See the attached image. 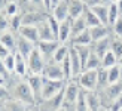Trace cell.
Here are the masks:
<instances>
[{
    "label": "cell",
    "mask_w": 122,
    "mask_h": 111,
    "mask_svg": "<svg viewBox=\"0 0 122 111\" xmlns=\"http://www.w3.org/2000/svg\"><path fill=\"white\" fill-rule=\"evenodd\" d=\"M10 90V96L15 98V99L24 102L25 105L30 107V110H36L37 105V99L33 93L30 84L27 83L25 77H20L16 74H12L10 79L8 80V84H6Z\"/></svg>",
    "instance_id": "1"
},
{
    "label": "cell",
    "mask_w": 122,
    "mask_h": 111,
    "mask_svg": "<svg viewBox=\"0 0 122 111\" xmlns=\"http://www.w3.org/2000/svg\"><path fill=\"white\" fill-rule=\"evenodd\" d=\"M63 101H64V89L51 98L40 99L37 102V105H36V110H39V111H60Z\"/></svg>",
    "instance_id": "2"
},
{
    "label": "cell",
    "mask_w": 122,
    "mask_h": 111,
    "mask_svg": "<svg viewBox=\"0 0 122 111\" xmlns=\"http://www.w3.org/2000/svg\"><path fill=\"white\" fill-rule=\"evenodd\" d=\"M46 65V59L45 56L40 53V51L37 47L34 49V51L28 55L27 58V67H28V74L33 73V74H42V71H43Z\"/></svg>",
    "instance_id": "3"
},
{
    "label": "cell",
    "mask_w": 122,
    "mask_h": 111,
    "mask_svg": "<svg viewBox=\"0 0 122 111\" xmlns=\"http://www.w3.org/2000/svg\"><path fill=\"white\" fill-rule=\"evenodd\" d=\"M49 16V10L45 9H33L22 12V24L24 25H36L37 27L40 22H43Z\"/></svg>",
    "instance_id": "4"
},
{
    "label": "cell",
    "mask_w": 122,
    "mask_h": 111,
    "mask_svg": "<svg viewBox=\"0 0 122 111\" xmlns=\"http://www.w3.org/2000/svg\"><path fill=\"white\" fill-rule=\"evenodd\" d=\"M67 83V80H52V79H45L43 77V89H42V99L51 98L54 95H57L58 92L64 89V86Z\"/></svg>",
    "instance_id": "5"
},
{
    "label": "cell",
    "mask_w": 122,
    "mask_h": 111,
    "mask_svg": "<svg viewBox=\"0 0 122 111\" xmlns=\"http://www.w3.org/2000/svg\"><path fill=\"white\" fill-rule=\"evenodd\" d=\"M42 76H43L45 79H52V80H64L66 79L61 64L60 62H55L54 59L46 61V65H45L43 71H42Z\"/></svg>",
    "instance_id": "6"
},
{
    "label": "cell",
    "mask_w": 122,
    "mask_h": 111,
    "mask_svg": "<svg viewBox=\"0 0 122 111\" xmlns=\"http://www.w3.org/2000/svg\"><path fill=\"white\" fill-rule=\"evenodd\" d=\"M76 80L82 89H97V70H82L81 74L76 77Z\"/></svg>",
    "instance_id": "7"
},
{
    "label": "cell",
    "mask_w": 122,
    "mask_h": 111,
    "mask_svg": "<svg viewBox=\"0 0 122 111\" xmlns=\"http://www.w3.org/2000/svg\"><path fill=\"white\" fill-rule=\"evenodd\" d=\"M60 45H61V42L57 39L55 40H39L36 43V47L40 51V53L45 56L46 61H49V59H52V55Z\"/></svg>",
    "instance_id": "8"
},
{
    "label": "cell",
    "mask_w": 122,
    "mask_h": 111,
    "mask_svg": "<svg viewBox=\"0 0 122 111\" xmlns=\"http://www.w3.org/2000/svg\"><path fill=\"white\" fill-rule=\"evenodd\" d=\"M25 80L27 83L30 84V88H31L33 93L36 96V99H37V102L42 99V89H43V76L42 74H33L30 73L25 76Z\"/></svg>",
    "instance_id": "9"
},
{
    "label": "cell",
    "mask_w": 122,
    "mask_h": 111,
    "mask_svg": "<svg viewBox=\"0 0 122 111\" xmlns=\"http://www.w3.org/2000/svg\"><path fill=\"white\" fill-rule=\"evenodd\" d=\"M34 49H36V43H34V42L28 40V39H25V37H22L21 34L16 33V51H15V52L21 53L22 56L27 59L28 55L31 53Z\"/></svg>",
    "instance_id": "10"
},
{
    "label": "cell",
    "mask_w": 122,
    "mask_h": 111,
    "mask_svg": "<svg viewBox=\"0 0 122 111\" xmlns=\"http://www.w3.org/2000/svg\"><path fill=\"white\" fill-rule=\"evenodd\" d=\"M49 12L57 18L60 22L69 19V0H60L57 5L52 6Z\"/></svg>",
    "instance_id": "11"
},
{
    "label": "cell",
    "mask_w": 122,
    "mask_h": 111,
    "mask_svg": "<svg viewBox=\"0 0 122 111\" xmlns=\"http://www.w3.org/2000/svg\"><path fill=\"white\" fill-rule=\"evenodd\" d=\"M69 58H70V64H71V74H73V79H76L81 71L83 70V65H82V61H81V56L76 51V47L70 45V52H69Z\"/></svg>",
    "instance_id": "12"
},
{
    "label": "cell",
    "mask_w": 122,
    "mask_h": 111,
    "mask_svg": "<svg viewBox=\"0 0 122 111\" xmlns=\"http://www.w3.org/2000/svg\"><path fill=\"white\" fill-rule=\"evenodd\" d=\"M30 110L28 105H25L24 102L15 99V98H8L6 101L0 102V111H27Z\"/></svg>",
    "instance_id": "13"
},
{
    "label": "cell",
    "mask_w": 122,
    "mask_h": 111,
    "mask_svg": "<svg viewBox=\"0 0 122 111\" xmlns=\"http://www.w3.org/2000/svg\"><path fill=\"white\" fill-rule=\"evenodd\" d=\"M110 43H112V34L104 37V39H100V40H97V42H92V43H91V49H92V52H95L101 58L107 51H110Z\"/></svg>",
    "instance_id": "14"
},
{
    "label": "cell",
    "mask_w": 122,
    "mask_h": 111,
    "mask_svg": "<svg viewBox=\"0 0 122 111\" xmlns=\"http://www.w3.org/2000/svg\"><path fill=\"white\" fill-rule=\"evenodd\" d=\"M85 92H86L88 110L89 111H100V110H103L98 90H97V89H92V90H86V89H85Z\"/></svg>",
    "instance_id": "15"
},
{
    "label": "cell",
    "mask_w": 122,
    "mask_h": 111,
    "mask_svg": "<svg viewBox=\"0 0 122 111\" xmlns=\"http://www.w3.org/2000/svg\"><path fill=\"white\" fill-rule=\"evenodd\" d=\"M89 33L92 37V42H97L100 39H104V37L112 34V28L110 25H106V24H98V25L89 27Z\"/></svg>",
    "instance_id": "16"
},
{
    "label": "cell",
    "mask_w": 122,
    "mask_h": 111,
    "mask_svg": "<svg viewBox=\"0 0 122 111\" xmlns=\"http://www.w3.org/2000/svg\"><path fill=\"white\" fill-rule=\"evenodd\" d=\"M57 39L61 43H70V39H71V19L70 18L60 24V30H58Z\"/></svg>",
    "instance_id": "17"
},
{
    "label": "cell",
    "mask_w": 122,
    "mask_h": 111,
    "mask_svg": "<svg viewBox=\"0 0 122 111\" xmlns=\"http://www.w3.org/2000/svg\"><path fill=\"white\" fill-rule=\"evenodd\" d=\"M0 42L9 49L10 52L16 51V33L12 30H6V31L0 33Z\"/></svg>",
    "instance_id": "18"
},
{
    "label": "cell",
    "mask_w": 122,
    "mask_h": 111,
    "mask_svg": "<svg viewBox=\"0 0 122 111\" xmlns=\"http://www.w3.org/2000/svg\"><path fill=\"white\" fill-rule=\"evenodd\" d=\"M86 3L83 0H69V18L75 19V18L81 16L85 10Z\"/></svg>",
    "instance_id": "19"
},
{
    "label": "cell",
    "mask_w": 122,
    "mask_h": 111,
    "mask_svg": "<svg viewBox=\"0 0 122 111\" xmlns=\"http://www.w3.org/2000/svg\"><path fill=\"white\" fill-rule=\"evenodd\" d=\"M14 74H16V76H20V77H25L28 74L27 59L18 52H15V70H14Z\"/></svg>",
    "instance_id": "20"
},
{
    "label": "cell",
    "mask_w": 122,
    "mask_h": 111,
    "mask_svg": "<svg viewBox=\"0 0 122 111\" xmlns=\"http://www.w3.org/2000/svg\"><path fill=\"white\" fill-rule=\"evenodd\" d=\"M18 34H21L22 37H25V39L31 40L34 43L39 42V31H37V27L36 25H22L20 27V30H18Z\"/></svg>",
    "instance_id": "21"
},
{
    "label": "cell",
    "mask_w": 122,
    "mask_h": 111,
    "mask_svg": "<svg viewBox=\"0 0 122 111\" xmlns=\"http://www.w3.org/2000/svg\"><path fill=\"white\" fill-rule=\"evenodd\" d=\"M37 31H39V40H55L57 39L54 31H52V28H51V25H49V22H48V19L39 24Z\"/></svg>",
    "instance_id": "22"
},
{
    "label": "cell",
    "mask_w": 122,
    "mask_h": 111,
    "mask_svg": "<svg viewBox=\"0 0 122 111\" xmlns=\"http://www.w3.org/2000/svg\"><path fill=\"white\" fill-rule=\"evenodd\" d=\"M94 10V14L97 15V18L100 19L101 24H106V25H109V5H97V6H92L91 8Z\"/></svg>",
    "instance_id": "23"
},
{
    "label": "cell",
    "mask_w": 122,
    "mask_h": 111,
    "mask_svg": "<svg viewBox=\"0 0 122 111\" xmlns=\"http://www.w3.org/2000/svg\"><path fill=\"white\" fill-rule=\"evenodd\" d=\"M91 43H92V37H91L89 28L83 30L82 33H79L70 40V45H91Z\"/></svg>",
    "instance_id": "24"
},
{
    "label": "cell",
    "mask_w": 122,
    "mask_h": 111,
    "mask_svg": "<svg viewBox=\"0 0 122 111\" xmlns=\"http://www.w3.org/2000/svg\"><path fill=\"white\" fill-rule=\"evenodd\" d=\"M86 28H88V25H86V22H85V19H83L82 15L77 16V18H75V19H71V39L75 36H77L79 33H82L83 30H86Z\"/></svg>",
    "instance_id": "25"
},
{
    "label": "cell",
    "mask_w": 122,
    "mask_h": 111,
    "mask_svg": "<svg viewBox=\"0 0 122 111\" xmlns=\"http://www.w3.org/2000/svg\"><path fill=\"white\" fill-rule=\"evenodd\" d=\"M69 52H70V43H61V45L57 47V51L54 52V55H52V59L55 61V62H63V59L69 55Z\"/></svg>",
    "instance_id": "26"
},
{
    "label": "cell",
    "mask_w": 122,
    "mask_h": 111,
    "mask_svg": "<svg viewBox=\"0 0 122 111\" xmlns=\"http://www.w3.org/2000/svg\"><path fill=\"white\" fill-rule=\"evenodd\" d=\"M82 16H83L85 22H86L88 28H89V27H94V25H98V24H101V22H100V19L97 18V15L94 14V10L91 9L89 6H85V10H83Z\"/></svg>",
    "instance_id": "27"
},
{
    "label": "cell",
    "mask_w": 122,
    "mask_h": 111,
    "mask_svg": "<svg viewBox=\"0 0 122 111\" xmlns=\"http://www.w3.org/2000/svg\"><path fill=\"white\" fill-rule=\"evenodd\" d=\"M100 67H101V58L95 52H91L89 58L86 59V64L83 67V70H98Z\"/></svg>",
    "instance_id": "28"
},
{
    "label": "cell",
    "mask_w": 122,
    "mask_h": 111,
    "mask_svg": "<svg viewBox=\"0 0 122 111\" xmlns=\"http://www.w3.org/2000/svg\"><path fill=\"white\" fill-rule=\"evenodd\" d=\"M118 62H119V58H118L112 51H107V52L101 56V67H104V68H110L112 65L118 64Z\"/></svg>",
    "instance_id": "29"
},
{
    "label": "cell",
    "mask_w": 122,
    "mask_h": 111,
    "mask_svg": "<svg viewBox=\"0 0 122 111\" xmlns=\"http://www.w3.org/2000/svg\"><path fill=\"white\" fill-rule=\"evenodd\" d=\"M109 84V76H107V68L100 67L97 70V89H103Z\"/></svg>",
    "instance_id": "30"
},
{
    "label": "cell",
    "mask_w": 122,
    "mask_h": 111,
    "mask_svg": "<svg viewBox=\"0 0 122 111\" xmlns=\"http://www.w3.org/2000/svg\"><path fill=\"white\" fill-rule=\"evenodd\" d=\"M119 16H122V14H121V10H119V8H118V3L113 0V2L109 5V25L112 27L113 24L118 21Z\"/></svg>",
    "instance_id": "31"
},
{
    "label": "cell",
    "mask_w": 122,
    "mask_h": 111,
    "mask_svg": "<svg viewBox=\"0 0 122 111\" xmlns=\"http://www.w3.org/2000/svg\"><path fill=\"white\" fill-rule=\"evenodd\" d=\"M110 51L119 58V61L122 59V37H119V36H113V34H112Z\"/></svg>",
    "instance_id": "32"
},
{
    "label": "cell",
    "mask_w": 122,
    "mask_h": 111,
    "mask_svg": "<svg viewBox=\"0 0 122 111\" xmlns=\"http://www.w3.org/2000/svg\"><path fill=\"white\" fill-rule=\"evenodd\" d=\"M76 111H89L88 110V102H86V92L82 89L79 92V95L76 98Z\"/></svg>",
    "instance_id": "33"
},
{
    "label": "cell",
    "mask_w": 122,
    "mask_h": 111,
    "mask_svg": "<svg viewBox=\"0 0 122 111\" xmlns=\"http://www.w3.org/2000/svg\"><path fill=\"white\" fill-rule=\"evenodd\" d=\"M107 76H109V83H116L121 82V70H119V62L107 68Z\"/></svg>",
    "instance_id": "34"
},
{
    "label": "cell",
    "mask_w": 122,
    "mask_h": 111,
    "mask_svg": "<svg viewBox=\"0 0 122 111\" xmlns=\"http://www.w3.org/2000/svg\"><path fill=\"white\" fill-rule=\"evenodd\" d=\"M22 9H21V3L20 2H6L5 6V14L8 16H14L16 14H20Z\"/></svg>",
    "instance_id": "35"
},
{
    "label": "cell",
    "mask_w": 122,
    "mask_h": 111,
    "mask_svg": "<svg viewBox=\"0 0 122 111\" xmlns=\"http://www.w3.org/2000/svg\"><path fill=\"white\" fill-rule=\"evenodd\" d=\"M9 21H10V30L15 31V33H18L20 27L22 25V10L20 12V14L14 15V16H9Z\"/></svg>",
    "instance_id": "36"
},
{
    "label": "cell",
    "mask_w": 122,
    "mask_h": 111,
    "mask_svg": "<svg viewBox=\"0 0 122 111\" xmlns=\"http://www.w3.org/2000/svg\"><path fill=\"white\" fill-rule=\"evenodd\" d=\"M61 67H63V71H64V77L69 80V79H73V74H71V64H70V58L69 55L63 59L61 62Z\"/></svg>",
    "instance_id": "37"
},
{
    "label": "cell",
    "mask_w": 122,
    "mask_h": 111,
    "mask_svg": "<svg viewBox=\"0 0 122 111\" xmlns=\"http://www.w3.org/2000/svg\"><path fill=\"white\" fill-rule=\"evenodd\" d=\"M3 61H5V65H6V68H8V71L14 74V70H15V52H10L9 55H6L3 58Z\"/></svg>",
    "instance_id": "38"
},
{
    "label": "cell",
    "mask_w": 122,
    "mask_h": 111,
    "mask_svg": "<svg viewBox=\"0 0 122 111\" xmlns=\"http://www.w3.org/2000/svg\"><path fill=\"white\" fill-rule=\"evenodd\" d=\"M6 30H10V21L9 16L5 14V10H0V33L6 31Z\"/></svg>",
    "instance_id": "39"
},
{
    "label": "cell",
    "mask_w": 122,
    "mask_h": 111,
    "mask_svg": "<svg viewBox=\"0 0 122 111\" xmlns=\"http://www.w3.org/2000/svg\"><path fill=\"white\" fill-rule=\"evenodd\" d=\"M110 28H112V34H113V36H119V37H122V16L118 18V21L115 22Z\"/></svg>",
    "instance_id": "40"
},
{
    "label": "cell",
    "mask_w": 122,
    "mask_h": 111,
    "mask_svg": "<svg viewBox=\"0 0 122 111\" xmlns=\"http://www.w3.org/2000/svg\"><path fill=\"white\" fill-rule=\"evenodd\" d=\"M60 111H76V102H71V101L64 99L63 104H61Z\"/></svg>",
    "instance_id": "41"
},
{
    "label": "cell",
    "mask_w": 122,
    "mask_h": 111,
    "mask_svg": "<svg viewBox=\"0 0 122 111\" xmlns=\"http://www.w3.org/2000/svg\"><path fill=\"white\" fill-rule=\"evenodd\" d=\"M8 98H10V90L6 84H0V102L6 101Z\"/></svg>",
    "instance_id": "42"
},
{
    "label": "cell",
    "mask_w": 122,
    "mask_h": 111,
    "mask_svg": "<svg viewBox=\"0 0 122 111\" xmlns=\"http://www.w3.org/2000/svg\"><path fill=\"white\" fill-rule=\"evenodd\" d=\"M122 110V95L118 96L116 99H113L112 105L109 107V111H121Z\"/></svg>",
    "instance_id": "43"
},
{
    "label": "cell",
    "mask_w": 122,
    "mask_h": 111,
    "mask_svg": "<svg viewBox=\"0 0 122 111\" xmlns=\"http://www.w3.org/2000/svg\"><path fill=\"white\" fill-rule=\"evenodd\" d=\"M0 73H2V74H5V76L8 77V79H10V76H12V73H9V71H8V68H6L3 58H0Z\"/></svg>",
    "instance_id": "44"
},
{
    "label": "cell",
    "mask_w": 122,
    "mask_h": 111,
    "mask_svg": "<svg viewBox=\"0 0 122 111\" xmlns=\"http://www.w3.org/2000/svg\"><path fill=\"white\" fill-rule=\"evenodd\" d=\"M9 53H10V51L3 45L2 42H0V58H5L6 55H9Z\"/></svg>",
    "instance_id": "45"
},
{
    "label": "cell",
    "mask_w": 122,
    "mask_h": 111,
    "mask_svg": "<svg viewBox=\"0 0 122 111\" xmlns=\"http://www.w3.org/2000/svg\"><path fill=\"white\" fill-rule=\"evenodd\" d=\"M85 3H86V6H89V8H92V6H97L101 3V0H85Z\"/></svg>",
    "instance_id": "46"
},
{
    "label": "cell",
    "mask_w": 122,
    "mask_h": 111,
    "mask_svg": "<svg viewBox=\"0 0 122 111\" xmlns=\"http://www.w3.org/2000/svg\"><path fill=\"white\" fill-rule=\"evenodd\" d=\"M8 77H6L5 76V74H2V73H0V84H8Z\"/></svg>",
    "instance_id": "47"
},
{
    "label": "cell",
    "mask_w": 122,
    "mask_h": 111,
    "mask_svg": "<svg viewBox=\"0 0 122 111\" xmlns=\"http://www.w3.org/2000/svg\"><path fill=\"white\" fill-rule=\"evenodd\" d=\"M43 3H45V8L48 10H51V0H43Z\"/></svg>",
    "instance_id": "48"
},
{
    "label": "cell",
    "mask_w": 122,
    "mask_h": 111,
    "mask_svg": "<svg viewBox=\"0 0 122 111\" xmlns=\"http://www.w3.org/2000/svg\"><path fill=\"white\" fill-rule=\"evenodd\" d=\"M6 2H8V0H0V10H5V6H6Z\"/></svg>",
    "instance_id": "49"
},
{
    "label": "cell",
    "mask_w": 122,
    "mask_h": 111,
    "mask_svg": "<svg viewBox=\"0 0 122 111\" xmlns=\"http://www.w3.org/2000/svg\"><path fill=\"white\" fill-rule=\"evenodd\" d=\"M112 2H113V0H101V3H103V5H110Z\"/></svg>",
    "instance_id": "50"
},
{
    "label": "cell",
    "mask_w": 122,
    "mask_h": 111,
    "mask_svg": "<svg viewBox=\"0 0 122 111\" xmlns=\"http://www.w3.org/2000/svg\"><path fill=\"white\" fill-rule=\"evenodd\" d=\"M58 2H60V0H51V8H52V6H54V5H57Z\"/></svg>",
    "instance_id": "51"
},
{
    "label": "cell",
    "mask_w": 122,
    "mask_h": 111,
    "mask_svg": "<svg viewBox=\"0 0 122 111\" xmlns=\"http://www.w3.org/2000/svg\"><path fill=\"white\" fill-rule=\"evenodd\" d=\"M27 2H28V0H20V3H21V5H22V3H27Z\"/></svg>",
    "instance_id": "52"
},
{
    "label": "cell",
    "mask_w": 122,
    "mask_h": 111,
    "mask_svg": "<svg viewBox=\"0 0 122 111\" xmlns=\"http://www.w3.org/2000/svg\"><path fill=\"white\" fill-rule=\"evenodd\" d=\"M83 2H85V0H83Z\"/></svg>",
    "instance_id": "53"
}]
</instances>
